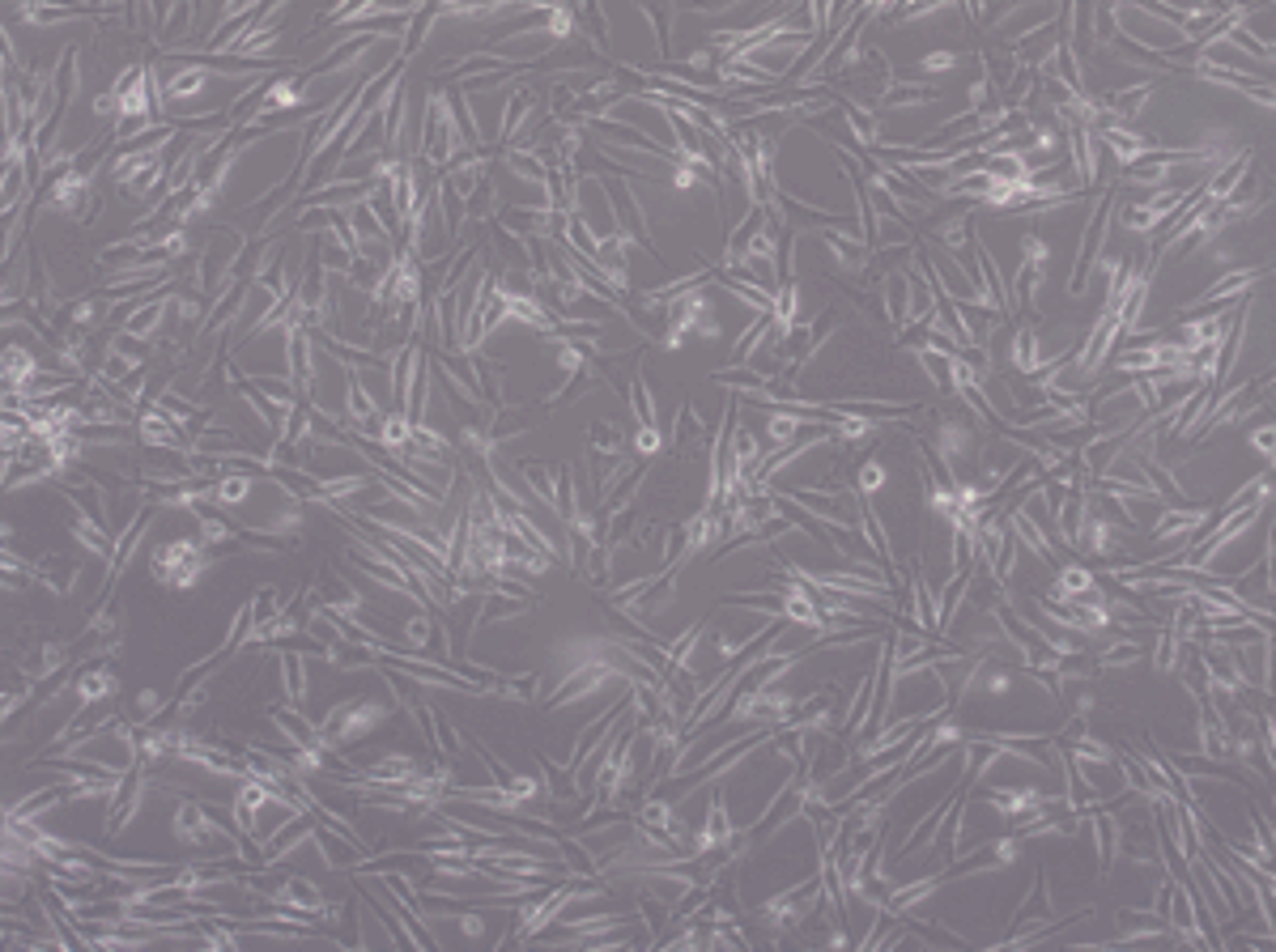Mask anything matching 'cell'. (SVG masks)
<instances>
[{
  "instance_id": "cell-11",
  "label": "cell",
  "mask_w": 1276,
  "mask_h": 952,
  "mask_svg": "<svg viewBox=\"0 0 1276 952\" xmlns=\"http://www.w3.org/2000/svg\"><path fill=\"white\" fill-rule=\"evenodd\" d=\"M1008 362H1013V370H1021V375H1034V370L1042 366V341H1038V332H1034L1030 323L1013 327V341H1008Z\"/></svg>"
},
{
  "instance_id": "cell-9",
  "label": "cell",
  "mask_w": 1276,
  "mask_h": 952,
  "mask_svg": "<svg viewBox=\"0 0 1276 952\" xmlns=\"http://www.w3.org/2000/svg\"><path fill=\"white\" fill-rule=\"evenodd\" d=\"M881 302H885L890 323L902 332V327L911 323V277H907V268H894V277H881Z\"/></svg>"
},
{
  "instance_id": "cell-19",
  "label": "cell",
  "mask_w": 1276,
  "mask_h": 952,
  "mask_svg": "<svg viewBox=\"0 0 1276 952\" xmlns=\"http://www.w3.org/2000/svg\"><path fill=\"white\" fill-rule=\"evenodd\" d=\"M537 693H541V676L537 672L498 676V685H493V697H507V701H537Z\"/></svg>"
},
{
  "instance_id": "cell-23",
  "label": "cell",
  "mask_w": 1276,
  "mask_h": 952,
  "mask_svg": "<svg viewBox=\"0 0 1276 952\" xmlns=\"http://www.w3.org/2000/svg\"><path fill=\"white\" fill-rule=\"evenodd\" d=\"M354 260H358V256L349 252V247H341L337 239H328V234H324V243H320V264L328 268V273H345V277H349V268H354Z\"/></svg>"
},
{
  "instance_id": "cell-12",
  "label": "cell",
  "mask_w": 1276,
  "mask_h": 952,
  "mask_svg": "<svg viewBox=\"0 0 1276 952\" xmlns=\"http://www.w3.org/2000/svg\"><path fill=\"white\" fill-rule=\"evenodd\" d=\"M821 243L834 252V260L847 268V273H869V264H873V252L863 247L859 239H847L842 230H821Z\"/></svg>"
},
{
  "instance_id": "cell-14",
  "label": "cell",
  "mask_w": 1276,
  "mask_h": 952,
  "mask_svg": "<svg viewBox=\"0 0 1276 952\" xmlns=\"http://www.w3.org/2000/svg\"><path fill=\"white\" fill-rule=\"evenodd\" d=\"M247 493H252V472H243V468H225V472H217L213 502H217L221 510L243 506V502H247Z\"/></svg>"
},
{
  "instance_id": "cell-27",
  "label": "cell",
  "mask_w": 1276,
  "mask_h": 952,
  "mask_svg": "<svg viewBox=\"0 0 1276 952\" xmlns=\"http://www.w3.org/2000/svg\"><path fill=\"white\" fill-rule=\"evenodd\" d=\"M1251 443H1255V451L1264 455V460H1272V421H1268V412L1260 417V425H1255V434H1251Z\"/></svg>"
},
{
  "instance_id": "cell-16",
  "label": "cell",
  "mask_w": 1276,
  "mask_h": 952,
  "mask_svg": "<svg viewBox=\"0 0 1276 952\" xmlns=\"http://www.w3.org/2000/svg\"><path fill=\"white\" fill-rule=\"evenodd\" d=\"M940 98V90L936 86H911V81H894L890 90L881 94V102L877 107H923V102H936Z\"/></svg>"
},
{
  "instance_id": "cell-1",
  "label": "cell",
  "mask_w": 1276,
  "mask_h": 952,
  "mask_svg": "<svg viewBox=\"0 0 1276 952\" xmlns=\"http://www.w3.org/2000/svg\"><path fill=\"white\" fill-rule=\"evenodd\" d=\"M213 562H217V553L204 545L200 536H175V541H167V545H154V553H150L154 578L162 587H171V591L196 587L200 578L209 574Z\"/></svg>"
},
{
  "instance_id": "cell-17",
  "label": "cell",
  "mask_w": 1276,
  "mask_h": 952,
  "mask_svg": "<svg viewBox=\"0 0 1276 952\" xmlns=\"http://www.w3.org/2000/svg\"><path fill=\"white\" fill-rule=\"evenodd\" d=\"M281 685H285V701L302 706L306 701V668H302V647L298 651H281Z\"/></svg>"
},
{
  "instance_id": "cell-21",
  "label": "cell",
  "mask_w": 1276,
  "mask_h": 952,
  "mask_svg": "<svg viewBox=\"0 0 1276 952\" xmlns=\"http://www.w3.org/2000/svg\"><path fill=\"white\" fill-rule=\"evenodd\" d=\"M664 451V430L660 425H634L630 434V455L634 460H655Z\"/></svg>"
},
{
  "instance_id": "cell-2",
  "label": "cell",
  "mask_w": 1276,
  "mask_h": 952,
  "mask_svg": "<svg viewBox=\"0 0 1276 952\" xmlns=\"http://www.w3.org/2000/svg\"><path fill=\"white\" fill-rule=\"evenodd\" d=\"M387 723V706L375 697H345L337 706H328V715L320 719V736L328 740L333 753H345L349 744L366 740L370 732H379Z\"/></svg>"
},
{
  "instance_id": "cell-26",
  "label": "cell",
  "mask_w": 1276,
  "mask_h": 952,
  "mask_svg": "<svg viewBox=\"0 0 1276 952\" xmlns=\"http://www.w3.org/2000/svg\"><path fill=\"white\" fill-rule=\"evenodd\" d=\"M90 115H94V119H111V123H115V119H119V94H115V90H102V94L90 102Z\"/></svg>"
},
{
  "instance_id": "cell-8",
  "label": "cell",
  "mask_w": 1276,
  "mask_h": 952,
  "mask_svg": "<svg viewBox=\"0 0 1276 952\" xmlns=\"http://www.w3.org/2000/svg\"><path fill=\"white\" fill-rule=\"evenodd\" d=\"M209 77H213V69H200V65H188V60H179V69L167 77V107L196 102V98L204 94V86H209ZM196 107H200V102H196Z\"/></svg>"
},
{
  "instance_id": "cell-5",
  "label": "cell",
  "mask_w": 1276,
  "mask_h": 952,
  "mask_svg": "<svg viewBox=\"0 0 1276 952\" xmlns=\"http://www.w3.org/2000/svg\"><path fill=\"white\" fill-rule=\"evenodd\" d=\"M77 706L81 710H90V706H98V701H115L119 697V680H115V672H111V664H102V659H86V664H77Z\"/></svg>"
},
{
  "instance_id": "cell-24",
  "label": "cell",
  "mask_w": 1276,
  "mask_h": 952,
  "mask_svg": "<svg viewBox=\"0 0 1276 952\" xmlns=\"http://www.w3.org/2000/svg\"><path fill=\"white\" fill-rule=\"evenodd\" d=\"M694 434H707V421L694 412V404L686 400L681 408H676V425H672V447H686Z\"/></svg>"
},
{
  "instance_id": "cell-15",
  "label": "cell",
  "mask_w": 1276,
  "mask_h": 952,
  "mask_svg": "<svg viewBox=\"0 0 1276 952\" xmlns=\"http://www.w3.org/2000/svg\"><path fill=\"white\" fill-rule=\"evenodd\" d=\"M345 217H349V225H354V234H358V243H362V247H370V243H392V234L383 230V221L375 217V209H370L366 200L349 204ZM358 256H362V252H358Z\"/></svg>"
},
{
  "instance_id": "cell-18",
  "label": "cell",
  "mask_w": 1276,
  "mask_h": 952,
  "mask_svg": "<svg viewBox=\"0 0 1276 952\" xmlns=\"http://www.w3.org/2000/svg\"><path fill=\"white\" fill-rule=\"evenodd\" d=\"M435 17H443V5H422L418 13H414V22H408V30H404V47H400V56H404V65L414 60L418 52H422V43H426V30H430V22Z\"/></svg>"
},
{
  "instance_id": "cell-10",
  "label": "cell",
  "mask_w": 1276,
  "mask_h": 952,
  "mask_svg": "<svg viewBox=\"0 0 1276 952\" xmlns=\"http://www.w3.org/2000/svg\"><path fill=\"white\" fill-rule=\"evenodd\" d=\"M81 52L69 43L65 52H60V60H56V69H52V94H56V107H65L69 111V102L77 98V90H81Z\"/></svg>"
},
{
  "instance_id": "cell-20",
  "label": "cell",
  "mask_w": 1276,
  "mask_h": 952,
  "mask_svg": "<svg viewBox=\"0 0 1276 952\" xmlns=\"http://www.w3.org/2000/svg\"><path fill=\"white\" fill-rule=\"evenodd\" d=\"M516 468L524 472V485H528L532 498H541V502L553 510V468H545V464H537V460H520Z\"/></svg>"
},
{
  "instance_id": "cell-3",
  "label": "cell",
  "mask_w": 1276,
  "mask_h": 952,
  "mask_svg": "<svg viewBox=\"0 0 1276 952\" xmlns=\"http://www.w3.org/2000/svg\"><path fill=\"white\" fill-rule=\"evenodd\" d=\"M1110 209H1115V188H1106L1102 200L1094 204V213H1089V225H1085V234L1077 243V256H1073V273H1068V294H1081V289L1089 285L1094 264L1102 260V243H1106V230H1110Z\"/></svg>"
},
{
  "instance_id": "cell-25",
  "label": "cell",
  "mask_w": 1276,
  "mask_h": 952,
  "mask_svg": "<svg viewBox=\"0 0 1276 952\" xmlns=\"http://www.w3.org/2000/svg\"><path fill=\"white\" fill-rule=\"evenodd\" d=\"M962 52H932V56H923L919 60V73H928V77H936V73H953L958 65H962Z\"/></svg>"
},
{
  "instance_id": "cell-13",
  "label": "cell",
  "mask_w": 1276,
  "mask_h": 952,
  "mask_svg": "<svg viewBox=\"0 0 1276 952\" xmlns=\"http://www.w3.org/2000/svg\"><path fill=\"white\" fill-rule=\"evenodd\" d=\"M528 111H532V90H528V86L511 90V94H507V102H503V115H498V145L516 140V132L524 128Z\"/></svg>"
},
{
  "instance_id": "cell-7",
  "label": "cell",
  "mask_w": 1276,
  "mask_h": 952,
  "mask_svg": "<svg viewBox=\"0 0 1276 952\" xmlns=\"http://www.w3.org/2000/svg\"><path fill=\"white\" fill-rule=\"evenodd\" d=\"M69 659H73V643H38V647H30L26 655H22V676L30 680V685H43V680H52V676H60L69 668Z\"/></svg>"
},
{
  "instance_id": "cell-22",
  "label": "cell",
  "mask_w": 1276,
  "mask_h": 952,
  "mask_svg": "<svg viewBox=\"0 0 1276 952\" xmlns=\"http://www.w3.org/2000/svg\"><path fill=\"white\" fill-rule=\"evenodd\" d=\"M626 443H630V439H626V434L617 430L613 421H596V425H591V451H596V455H626Z\"/></svg>"
},
{
  "instance_id": "cell-6",
  "label": "cell",
  "mask_w": 1276,
  "mask_h": 952,
  "mask_svg": "<svg viewBox=\"0 0 1276 952\" xmlns=\"http://www.w3.org/2000/svg\"><path fill=\"white\" fill-rule=\"evenodd\" d=\"M175 306H179V298H175V294H150V298H136V310L128 315V323H123L119 332H128V337H136V341H154V337L162 332V319H167Z\"/></svg>"
},
{
  "instance_id": "cell-4",
  "label": "cell",
  "mask_w": 1276,
  "mask_h": 952,
  "mask_svg": "<svg viewBox=\"0 0 1276 952\" xmlns=\"http://www.w3.org/2000/svg\"><path fill=\"white\" fill-rule=\"evenodd\" d=\"M264 901H277V906H285V910H298V915L320 919V923L333 919V906L324 901V893L315 888V880H306V876H285V880H277L273 893L264 897Z\"/></svg>"
}]
</instances>
